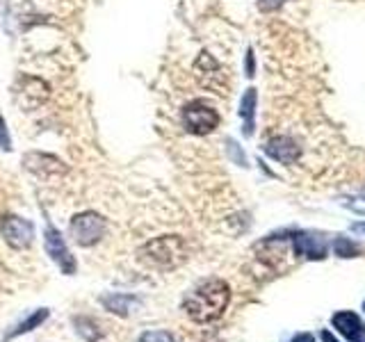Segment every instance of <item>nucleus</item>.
Here are the masks:
<instances>
[{
    "instance_id": "1",
    "label": "nucleus",
    "mask_w": 365,
    "mask_h": 342,
    "mask_svg": "<svg viewBox=\"0 0 365 342\" xmlns=\"http://www.w3.org/2000/svg\"><path fill=\"white\" fill-rule=\"evenodd\" d=\"M231 304V288L222 279H210L194 288L185 301H182V311L197 324H210L220 319L224 311Z\"/></svg>"
},
{
    "instance_id": "2",
    "label": "nucleus",
    "mask_w": 365,
    "mask_h": 342,
    "mask_svg": "<svg viewBox=\"0 0 365 342\" xmlns=\"http://www.w3.org/2000/svg\"><path fill=\"white\" fill-rule=\"evenodd\" d=\"M140 258L158 269H174L187 258V247L178 235H163L140 249Z\"/></svg>"
},
{
    "instance_id": "3",
    "label": "nucleus",
    "mask_w": 365,
    "mask_h": 342,
    "mask_svg": "<svg viewBox=\"0 0 365 342\" xmlns=\"http://www.w3.org/2000/svg\"><path fill=\"white\" fill-rule=\"evenodd\" d=\"M68 235L80 247H94L106 235V222L98 212H78L68 224Z\"/></svg>"
},
{
    "instance_id": "4",
    "label": "nucleus",
    "mask_w": 365,
    "mask_h": 342,
    "mask_svg": "<svg viewBox=\"0 0 365 342\" xmlns=\"http://www.w3.org/2000/svg\"><path fill=\"white\" fill-rule=\"evenodd\" d=\"M180 121L185 125V130L192 135H208L220 125V114L215 108H210L203 100L187 103L180 112Z\"/></svg>"
},
{
    "instance_id": "5",
    "label": "nucleus",
    "mask_w": 365,
    "mask_h": 342,
    "mask_svg": "<svg viewBox=\"0 0 365 342\" xmlns=\"http://www.w3.org/2000/svg\"><path fill=\"white\" fill-rule=\"evenodd\" d=\"M0 235L5 237V242L11 249H28L32 247V239H34V226L32 222L23 219L19 214H5L0 219Z\"/></svg>"
},
{
    "instance_id": "6",
    "label": "nucleus",
    "mask_w": 365,
    "mask_h": 342,
    "mask_svg": "<svg viewBox=\"0 0 365 342\" xmlns=\"http://www.w3.org/2000/svg\"><path fill=\"white\" fill-rule=\"evenodd\" d=\"M43 237H46V254L53 258L55 265L60 267L64 274H68V276H71V274H76V269H78L76 258H73L71 251H68L62 233L57 231L53 224H48V226H46V235Z\"/></svg>"
},
{
    "instance_id": "7",
    "label": "nucleus",
    "mask_w": 365,
    "mask_h": 342,
    "mask_svg": "<svg viewBox=\"0 0 365 342\" xmlns=\"http://www.w3.org/2000/svg\"><path fill=\"white\" fill-rule=\"evenodd\" d=\"M290 244H292V254L306 260H322L329 254V242L317 233L299 231L290 237Z\"/></svg>"
},
{
    "instance_id": "8",
    "label": "nucleus",
    "mask_w": 365,
    "mask_h": 342,
    "mask_svg": "<svg viewBox=\"0 0 365 342\" xmlns=\"http://www.w3.org/2000/svg\"><path fill=\"white\" fill-rule=\"evenodd\" d=\"M265 153L281 165H292L302 157V146L297 144L292 137L279 135V137H272L265 144Z\"/></svg>"
},
{
    "instance_id": "9",
    "label": "nucleus",
    "mask_w": 365,
    "mask_h": 342,
    "mask_svg": "<svg viewBox=\"0 0 365 342\" xmlns=\"http://www.w3.org/2000/svg\"><path fill=\"white\" fill-rule=\"evenodd\" d=\"M334 326L345 336L349 342H365V324L356 313L342 311L334 315Z\"/></svg>"
},
{
    "instance_id": "10",
    "label": "nucleus",
    "mask_w": 365,
    "mask_h": 342,
    "mask_svg": "<svg viewBox=\"0 0 365 342\" xmlns=\"http://www.w3.org/2000/svg\"><path fill=\"white\" fill-rule=\"evenodd\" d=\"M23 165L28 169H32L34 174L41 176H53V174H64L66 165L62 160H57L55 155H46V153H28L23 157Z\"/></svg>"
},
{
    "instance_id": "11",
    "label": "nucleus",
    "mask_w": 365,
    "mask_h": 342,
    "mask_svg": "<svg viewBox=\"0 0 365 342\" xmlns=\"http://www.w3.org/2000/svg\"><path fill=\"white\" fill-rule=\"evenodd\" d=\"M256 100H258V94L256 89H247L242 100H240V117L245 121V128L242 133L249 137L254 135V121H256Z\"/></svg>"
},
{
    "instance_id": "12",
    "label": "nucleus",
    "mask_w": 365,
    "mask_h": 342,
    "mask_svg": "<svg viewBox=\"0 0 365 342\" xmlns=\"http://www.w3.org/2000/svg\"><path fill=\"white\" fill-rule=\"evenodd\" d=\"M48 308H39V311H34L26 322H21V324H16L14 328L9 331V333L5 336V342H9V340H14V338H19V336H23V333H28V331H32L34 326H39V324H43L46 319H48Z\"/></svg>"
},
{
    "instance_id": "13",
    "label": "nucleus",
    "mask_w": 365,
    "mask_h": 342,
    "mask_svg": "<svg viewBox=\"0 0 365 342\" xmlns=\"http://www.w3.org/2000/svg\"><path fill=\"white\" fill-rule=\"evenodd\" d=\"M103 301V306L108 308L110 313H114V315H128V311H130V304H137V299L135 296H130V294H110V296H106V299H101Z\"/></svg>"
},
{
    "instance_id": "14",
    "label": "nucleus",
    "mask_w": 365,
    "mask_h": 342,
    "mask_svg": "<svg viewBox=\"0 0 365 342\" xmlns=\"http://www.w3.org/2000/svg\"><path fill=\"white\" fill-rule=\"evenodd\" d=\"M76 326H78V333L83 336L87 342H96L101 338V331L98 326L91 322L89 317H76Z\"/></svg>"
},
{
    "instance_id": "15",
    "label": "nucleus",
    "mask_w": 365,
    "mask_h": 342,
    "mask_svg": "<svg viewBox=\"0 0 365 342\" xmlns=\"http://www.w3.org/2000/svg\"><path fill=\"white\" fill-rule=\"evenodd\" d=\"M334 249H336V256L340 258H354V256H359V251H361L351 239H345V237H338L334 242Z\"/></svg>"
},
{
    "instance_id": "16",
    "label": "nucleus",
    "mask_w": 365,
    "mask_h": 342,
    "mask_svg": "<svg viewBox=\"0 0 365 342\" xmlns=\"http://www.w3.org/2000/svg\"><path fill=\"white\" fill-rule=\"evenodd\" d=\"M140 342H176V338L169 331H146V333H142Z\"/></svg>"
},
{
    "instance_id": "17",
    "label": "nucleus",
    "mask_w": 365,
    "mask_h": 342,
    "mask_svg": "<svg viewBox=\"0 0 365 342\" xmlns=\"http://www.w3.org/2000/svg\"><path fill=\"white\" fill-rule=\"evenodd\" d=\"M0 151H11V137H9V130H7V123L3 119V114H0Z\"/></svg>"
},
{
    "instance_id": "18",
    "label": "nucleus",
    "mask_w": 365,
    "mask_h": 342,
    "mask_svg": "<svg viewBox=\"0 0 365 342\" xmlns=\"http://www.w3.org/2000/svg\"><path fill=\"white\" fill-rule=\"evenodd\" d=\"M285 0H258V9L260 11H274V9H279Z\"/></svg>"
},
{
    "instance_id": "19",
    "label": "nucleus",
    "mask_w": 365,
    "mask_h": 342,
    "mask_svg": "<svg viewBox=\"0 0 365 342\" xmlns=\"http://www.w3.org/2000/svg\"><path fill=\"white\" fill-rule=\"evenodd\" d=\"M247 76H254V53L247 51Z\"/></svg>"
},
{
    "instance_id": "20",
    "label": "nucleus",
    "mask_w": 365,
    "mask_h": 342,
    "mask_svg": "<svg viewBox=\"0 0 365 342\" xmlns=\"http://www.w3.org/2000/svg\"><path fill=\"white\" fill-rule=\"evenodd\" d=\"M292 342H315L313 340V336L311 333H299V336H294V340Z\"/></svg>"
},
{
    "instance_id": "21",
    "label": "nucleus",
    "mask_w": 365,
    "mask_h": 342,
    "mask_svg": "<svg viewBox=\"0 0 365 342\" xmlns=\"http://www.w3.org/2000/svg\"><path fill=\"white\" fill-rule=\"evenodd\" d=\"M322 342H338V340H336L334 336H331L329 331H322Z\"/></svg>"
},
{
    "instance_id": "22",
    "label": "nucleus",
    "mask_w": 365,
    "mask_h": 342,
    "mask_svg": "<svg viewBox=\"0 0 365 342\" xmlns=\"http://www.w3.org/2000/svg\"><path fill=\"white\" fill-rule=\"evenodd\" d=\"M354 231H359V233H365V222H361V224H356V226H354Z\"/></svg>"
}]
</instances>
